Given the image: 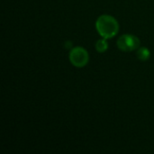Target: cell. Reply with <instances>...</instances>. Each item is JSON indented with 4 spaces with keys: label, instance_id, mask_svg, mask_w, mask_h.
Returning a JSON list of instances; mask_svg holds the SVG:
<instances>
[{
    "label": "cell",
    "instance_id": "7a4b0ae2",
    "mask_svg": "<svg viewBox=\"0 0 154 154\" xmlns=\"http://www.w3.org/2000/svg\"><path fill=\"white\" fill-rule=\"evenodd\" d=\"M89 60L88 52L82 47H75L69 52V61L77 68L85 67Z\"/></svg>",
    "mask_w": 154,
    "mask_h": 154
},
{
    "label": "cell",
    "instance_id": "3957f363",
    "mask_svg": "<svg viewBox=\"0 0 154 154\" xmlns=\"http://www.w3.org/2000/svg\"><path fill=\"white\" fill-rule=\"evenodd\" d=\"M141 42L133 34H124L117 40V47L123 51H133L140 47Z\"/></svg>",
    "mask_w": 154,
    "mask_h": 154
},
{
    "label": "cell",
    "instance_id": "5b68a950",
    "mask_svg": "<svg viewBox=\"0 0 154 154\" xmlns=\"http://www.w3.org/2000/svg\"><path fill=\"white\" fill-rule=\"evenodd\" d=\"M106 39H100L96 43V49L98 52L100 53H103L105 51H106V50L108 49V44L106 41Z\"/></svg>",
    "mask_w": 154,
    "mask_h": 154
},
{
    "label": "cell",
    "instance_id": "277c9868",
    "mask_svg": "<svg viewBox=\"0 0 154 154\" xmlns=\"http://www.w3.org/2000/svg\"><path fill=\"white\" fill-rule=\"evenodd\" d=\"M137 58L142 60V61H146L149 60L150 56H151V52L150 51L146 48V47H139L137 50V53H136Z\"/></svg>",
    "mask_w": 154,
    "mask_h": 154
},
{
    "label": "cell",
    "instance_id": "6da1fadb",
    "mask_svg": "<svg viewBox=\"0 0 154 154\" xmlns=\"http://www.w3.org/2000/svg\"><path fill=\"white\" fill-rule=\"evenodd\" d=\"M96 28L98 33L105 39L116 36L119 31V24L116 19L108 14L100 15L96 22Z\"/></svg>",
    "mask_w": 154,
    "mask_h": 154
}]
</instances>
